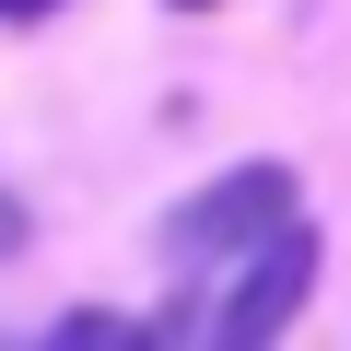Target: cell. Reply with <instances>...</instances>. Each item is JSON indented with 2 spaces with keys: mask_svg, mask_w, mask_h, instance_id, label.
<instances>
[{
  "mask_svg": "<svg viewBox=\"0 0 351 351\" xmlns=\"http://www.w3.org/2000/svg\"><path fill=\"white\" fill-rule=\"evenodd\" d=\"M199 316H211L199 293H164V316H129L117 351H199Z\"/></svg>",
  "mask_w": 351,
  "mask_h": 351,
  "instance_id": "cell-3",
  "label": "cell"
},
{
  "mask_svg": "<svg viewBox=\"0 0 351 351\" xmlns=\"http://www.w3.org/2000/svg\"><path fill=\"white\" fill-rule=\"evenodd\" d=\"M117 339H129V316H106V304H71V316L36 339V351H117Z\"/></svg>",
  "mask_w": 351,
  "mask_h": 351,
  "instance_id": "cell-4",
  "label": "cell"
},
{
  "mask_svg": "<svg viewBox=\"0 0 351 351\" xmlns=\"http://www.w3.org/2000/svg\"><path fill=\"white\" fill-rule=\"evenodd\" d=\"M293 211H304L293 164H281V152H258V164L211 176L199 199H176V211H164V258H176V269H211V258H246V246H258V234H281Z\"/></svg>",
  "mask_w": 351,
  "mask_h": 351,
  "instance_id": "cell-2",
  "label": "cell"
},
{
  "mask_svg": "<svg viewBox=\"0 0 351 351\" xmlns=\"http://www.w3.org/2000/svg\"><path fill=\"white\" fill-rule=\"evenodd\" d=\"M316 223L293 211L281 234H258L246 258H234V281H223V304L199 316V351H281V328L304 316V293H316Z\"/></svg>",
  "mask_w": 351,
  "mask_h": 351,
  "instance_id": "cell-1",
  "label": "cell"
},
{
  "mask_svg": "<svg viewBox=\"0 0 351 351\" xmlns=\"http://www.w3.org/2000/svg\"><path fill=\"white\" fill-rule=\"evenodd\" d=\"M36 12H59V0H0V24H36Z\"/></svg>",
  "mask_w": 351,
  "mask_h": 351,
  "instance_id": "cell-5",
  "label": "cell"
},
{
  "mask_svg": "<svg viewBox=\"0 0 351 351\" xmlns=\"http://www.w3.org/2000/svg\"><path fill=\"white\" fill-rule=\"evenodd\" d=\"M176 12H211V0H176Z\"/></svg>",
  "mask_w": 351,
  "mask_h": 351,
  "instance_id": "cell-6",
  "label": "cell"
}]
</instances>
